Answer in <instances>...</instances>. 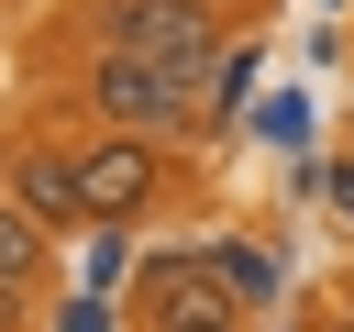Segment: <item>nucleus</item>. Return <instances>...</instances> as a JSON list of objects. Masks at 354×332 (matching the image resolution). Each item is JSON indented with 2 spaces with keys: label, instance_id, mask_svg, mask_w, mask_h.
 Instances as JSON below:
<instances>
[{
  "label": "nucleus",
  "instance_id": "nucleus-1",
  "mask_svg": "<svg viewBox=\"0 0 354 332\" xmlns=\"http://www.w3.org/2000/svg\"><path fill=\"white\" fill-rule=\"evenodd\" d=\"M88 33L122 44V55H166L177 77L221 66V11L210 0H88Z\"/></svg>",
  "mask_w": 354,
  "mask_h": 332
},
{
  "label": "nucleus",
  "instance_id": "nucleus-2",
  "mask_svg": "<svg viewBox=\"0 0 354 332\" xmlns=\"http://www.w3.org/2000/svg\"><path fill=\"white\" fill-rule=\"evenodd\" d=\"M88 111H100V133H166V122L199 111V77H177L166 55H122V44H100V66H88Z\"/></svg>",
  "mask_w": 354,
  "mask_h": 332
},
{
  "label": "nucleus",
  "instance_id": "nucleus-3",
  "mask_svg": "<svg viewBox=\"0 0 354 332\" xmlns=\"http://www.w3.org/2000/svg\"><path fill=\"white\" fill-rule=\"evenodd\" d=\"M155 188H166V144H155V133H100V144H77V199H88V221H133V210H155Z\"/></svg>",
  "mask_w": 354,
  "mask_h": 332
},
{
  "label": "nucleus",
  "instance_id": "nucleus-4",
  "mask_svg": "<svg viewBox=\"0 0 354 332\" xmlns=\"http://www.w3.org/2000/svg\"><path fill=\"white\" fill-rule=\"evenodd\" d=\"M133 321H144V332H243V299H232L210 266H144Z\"/></svg>",
  "mask_w": 354,
  "mask_h": 332
},
{
  "label": "nucleus",
  "instance_id": "nucleus-5",
  "mask_svg": "<svg viewBox=\"0 0 354 332\" xmlns=\"http://www.w3.org/2000/svg\"><path fill=\"white\" fill-rule=\"evenodd\" d=\"M0 188H11L44 232H77V221H88V199H77V144H11Z\"/></svg>",
  "mask_w": 354,
  "mask_h": 332
},
{
  "label": "nucleus",
  "instance_id": "nucleus-6",
  "mask_svg": "<svg viewBox=\"0 0 354 332\" xmlns=\"http://www.w3.org/2000/svg\"><path fill=\"white\" fill-rule=\"evenodd\" d=\"M44 277H55V232H44V221L0 188V288H11V299H33Z\"/></svg>",
  "mask_w": 354,
  "mask_h": 332
},
{
  "label": "nucleus",
  "instance_id": "nucleus-7",
  "mask_svg": "<svg viewBox=\"0 0 354 332\" xmlns=\"http://www.w3.org/2000/svg\"><path fill=\"white\" fill-rule=\"evenodd\" d=\"M210 277H221L232 299H266V288H277V255H254V243H221V255H210Z\"/></svg>",
  "mask_w": 354,
  "mask_h": 332
},
{
  "label": "nucleus",
  "instance_id": "nucleus-8",
  "mask_svg": "<svg viewBox=\"0 0 354 332\" xmlns=\"http://www.w3.org/2000/svg\"><path fill=\"white\" fill-rule=\"evenodd\" d=\"M55 332H111V310H100V299H66V310H55Z\"/></svg>",
  "mask_w": 354,
  "mask_h": 332
},
{
  "label": "nucleus",
  "instance_id": "nucleus-9",
  "mask_svg": "<svg viewBox=\"0 0 354 332\" xmlns=\"http://www.w3.org/2000/svg\"><path fill=\"white\" fill-rule=\"evenodd\" d=\"M332 199H343V210H354V166H332Z\"/></svg>",
  "mask_w": 354,
  "mask_h": 332
},
{
  "label": "nucleus",
  "instance_id": "nucleus-10",
  "mask_svg": "<svg viewBox=\"0 0 354 332\" xmlns=\"http://www.w3.org/2000/svg\"><path fill=\"white\" fill-rule=\"evenodd\" d=\"M0 332H22V299H11V288H0Z\"/></svg>",
  "mask_w": 354,
  "mask_h": 332
},
{
  "label": "nucleus",
  "instance_id": "nucleus-11",
  "mask_svg": "<svg viewBox=\"0 0 354 332\" xmlns=\"http://www.w3.org/2000/svg\"><path fill=\"white\" fill-rule=\"evenodd\" d=\"M210 11H254V0H210Z\"/></svg>",
  "mask_w": 354,
  "mask_h": 332
},
{
  "label": "nucleus",
  "instance_id": "nucleus-12",
  "mask_svg": "<svg viewBox=\"0 0 354 332\" xmlns=\"http://www.w3.org/2000/svg\"><path fill=\"white\" fill-rule=\"evenodd\" d=\"M343 332H354V321H343Z\"/></svg>",
  "mask_w": 354,
  "mask_h": 332
}]
</instances>
